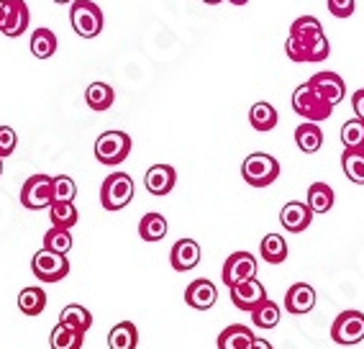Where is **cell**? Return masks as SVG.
I'll return each instance as SVG.
<instances>
[{"instance_id": "cell-1", "label": "cell", "mask_w": 364, "mask_h": 349, "mask_svg": "<svg viewBox=\"0 0 364 349\" xmlns=\"http://www.w3.org/2000/svg\"><path fill=\"white\" fill-rule=\"evenodd\" d=\"M241 177L244 182H249L252 188H267L280 177V162L274 160L272 155L264 152H254L244 160L241 165Z\"/></svg>"}, {"instance_id": "cell-2", "label": "cell", "mask_w": 364, "mask_h": 349, "mask_svg": "<svg viewBox=\"0 0 364 349\" xmlns=\"http://www.w3.org/2000/svg\"><path fill=\"white\" fill-rule=\"evenodd\" d=\"M70 24L77 36L82 39H95L103 31V11L92 0H75L70 8Z\"/></svg>"}, {"instance_id": "cell-3", "label": "cell", "mask_w": 364, "mask_h": 349, "mask_svg": "<svg viewBox=\"0 0 364 349\" xmlns=\"http://www.w3.org/2000/svg\"><path fill=\"white\" fill-rule=\"evenodd\" d=\"M134 201V180L126 172L108 174L100 185V206L105 211H121Z\"/></svg>"}, {"instance_id": "cell-4", "label": "cell", "mask_w": 364, "mask_h": 349, "mask_svg": "<svg viewBox=\"0 0 364 349\" xmlns=\"http://www.w3.org/2000/svg\"><path fill=\"white\" fill-rule=\"evenodd\" d=\"M293 110L300 118L318 123V121H326V118H331L333 105L326 103L323 98L313 90L308 83H303V85H298L295 93H293Z\"/></svg>"}, {"instance_id": "cell-5", "label": "cell", "mask_w": 364, "mask_h": 349, "mask_svg": "<svg viewBox=\"0 0 364 349\" xmlns=\"http://www.w3.org/2000/svg\"><path fill=\"white\" fill-rule=\"evenodd\" d=\"M131 155V136L126 131H105L95 142V160L100 165H121Z\"/></svg>"}, {"instance_id": "cell-6", "label": "cell", "mask_w": 364, "mask_h": 349, "mask_svg": "<svg viewBox=\"0 0 364 349\" xmlns=\"http://www.w3.org/2000/svg\"><path fill=\"white\" fill-rule=\"evenodd\" d=\"M31 272L41 283H59V280H65L67 275H70L67 254L52 252V249H44V246H41L31 259Z\"/></svg>"}, {"instance_id": "cell-7", "label": "cell", "mask_w": 364, "mask_h": 349, "mask_svg": "<svg viewBox=\"0 0 364 349\" xmlns=\"http://www.w3.org/2000/svg\"><path fill=\"white\" fill-rule=\"evenodd\" d=\"M28 14L26 0H0V33L8 36V39H16V36H23L28 28Z\"/></svg>"}, {"instance_id": "cell-8", "label": "cell", "mask_w": 364, "mask_h": 349, "mask_svg": "<svg viewBox=\"0 0 364 349\" xmlns=\"http://www.w3.org/2000/svg\"><path fill=\"white\" fill-rule=\"evenodd\" d=\"M331 339L336 344H359L364 339V313L362 311H341L331 326Z\"/></svg>"}, {"instance_id": "cell-9", "label": "cell", "mask_w": 364, "mask_h": 349, "mask_svg": "<svg viewBox=\"0 0 364 349\" xmlns=\"http://www.w3.org/2000/svg\"><path fill=\"white\" fill-rule=\"evenodd\" d=\"M21 203L28 211H41V208L52 206V177L49 174H33V177H28L23 182V188H21Z\"/></svg>"}, {"instance_id": "cell-10", "label": "cell", "mask_w": 364, "mask_h": 349, "mask_svg": "<svg viewBox=\"0 0 364 349\" xmlns=\"http://www.w3.org/2000/svg\"><path fill=\"white\" fill-rule=\"evenodd\" d=\"M223 285H236L241 280H249V278H257V257L249 252H234L231 257L223 262Z\"/></svg>"}, {"instance_id": "cell-11", "label": "cell", "mask_w": 364, "mask_h": 349, "mask_svg": "<svg viewBox=\"0 0 364 349\" xmlns=\"http://www.w3.org/2000/svg\"><path fill=\"white\" fill-rule=\"evenodd\" d=\"M228 291H231V303H234L239 311H249V313H252L262 301H267L264 285H262L257 278L241 280V283L231 285Z\"/></svg>"}, {"instance_id": "cell-12", "label": "cell", "mask_w": 364, "mask_h": 349, "mask_svg": "<svg viewBox=\"0 0 364 349\" xmlns=\"http://www.w3.org/2000/svg\"><path fill=\"white\" fill-rule=\"evenodd\" d=\"M308 85L323 98L326 103H331V105H338L346 95V85L336 72H316V75L308 80Z\"/></svg>"}, {"instance_id": "cell-13", "label": "cell", "mask_w": 364, "mask_h": 349, "mask_svg": "<svg viewBox=\"0 0 364 349\" xmlns=\"http://www.w3.org/2000/svg\"><path fill=\"white\" fill-rule=\"evenodd\" d=\"M316 308V291L308 283H295L285 293V311L293 316H306Z\"/></svg>"}, {"instance_id": "cell-14", "label": "cell", "mask_w": 364, "mask_h": 349, "mask_svg": "<svg viewBox=\"0 0 364 349\" xmlns=\"http://www.w3.org/2000/svg\"><path fill=\"white\" fill-rule=\"evenodd\" d=\"M218 301V288H215L210 280L200 278L193 280V283L185 288V303L196 311H210Z\"/></svg>"}, {"instance_id": "cell-15", "label": "cell", "mask_w": 364, "mask_h": 349, "mask_svg": "<svg viewBox=\"0 0 364 349\" xmlns=\"http://www.w3.org/2000/svg\"><path fill=\"white\" fill-rule=\"evenodd\" d=\"M200 244H198L196 239H180L175 241V246H172V252H169V262H172V267H175L177 272H190L196 270L198 265H200Z\"/></svg>"}, {"instance_id": "cell-16", "label": "cell", "mask_w": 364, "mask_h": 349, "mask_svg": "<svg viewBox=\"0 0 364 349\" xmlns=\"http://www.w3.org/2000/svg\"><path fill=\"white\" fill-rule=\"evenodd\" d=\"M175 182H177V172L172 165H154V167H149L146 174H144V185H146V190H149L151 195H156V198L172 193Z\"/></svg>"}, {"instance_id": "cell-17", "label": "cell", "mask_w": 364, "mask_h": 349, "mask_svg": "<svg viewBox=\"0 0 364 349\" xmlns=\"http://www.w3.org/2000/svg\"><path fill=\"white\" fill-rule=\"evenodd\" d=\"M313 221V211L308 208V203L303 201H290L282 206L280 211V224L285 226V231L290 234H303Z\"/></svg>"}, {"instance_id": "cell-18", "label": "cell", "mask_w": 364, "mask_h": 349, "mask_svg": "<svg viewBox=\"0 0 364 349\" xmlns=\"http://www.w3.org/2000/svg\"><path fill=\"white\" fill-rule=\"evenodd\" d=\"M295 144H298L300 152H306V155H316L321 147H323V131L316 121H306L300 123L298 129H295Z\"/></svg>"}, {"instance_id": "cell-19", "label": "cell", "mask_w": 364, "mask_h": 349, "mask_svg": "<svg viewBox=\"0 0 364 349\" xmlns=\"http://www.w3.org/2000/svg\"><path fill=\"white\" fill-rule=\"evenodd\" d=\"M280 116H277V110H274L272 103H267V100H259V103H254L252 110H249V123H252L254 131H259V134H267V131H272L277 126Z\"/></svg>"}, {"instance_id": "cell-20", "label": "cell", "mask_w": 364, "mask_h": 349, "mask_svg": "<svg viewBox=\"0 0 364 349\" xmlns=\"http://www.w3.org/2000/svg\"><path fill=\"white\" fill-rule=\"evenodd\" d=\"M254 342V331L244 323H234L226 326L218 336V349H249V344Z\"/></svg>"}, {"instance_id": "cell-21", "label": "cell", "mask_w": 364, "mask_h": 349, "mask_svg": "<svg viewBox=\"0 0 364 349\" xmlns=\"http://www.w3.org/2000/svg\"><path fill=\"white\" fill-rule=\"evenodd\" d=\"M116 100V93L108 83H90L87 85V90H85V103L90 105V110L95 113H103L108 110Z\"/></svg>"}, {"instance_id": "cell-22", "label": "cell", "mask_w": 364, "mask_h": 349, "mask_svg": "<svg viewBox=\"0 0 364 349\" xmlns=\"http://www.w3.org/2000/svg\"><path fill=\"white\" fill-rule=\"evenodd\" d=\"M82 342H85L82 331L72 329V326H67V323H62V321H59L52 329V334H49V347L52 349H82Z\"/></svg>"}, {"instance_id": "cell-23", "label": "cell", "mask_w": 364, "mask_h": 349, "mask_svg": "<svg viewBox=\"0 0 364 349\" xmlns=\"http://www.w3.org/2000/svg\"><path fill=\"white\" fill-rule=\"evenodd\" d=\"M308 208L316 214H328L333 208V188L331 185H326V182H313L311 188H308V198H306Z\"/></svg>"}, {"instance_id": "cell-24", "label": "cell", "mask_w": 364, "mask_h": 349, "mask_svg": "<svg viewBox=\"0 0 364 349\" xmlns=\"http://www.w3.org/2000/svg\"><path fill=\"white\" fill-rule=\"evenodd\" d=\"M139 344V331L131 321L116 323L108 334V347L111 349H136Z\"/></svg>"}, {"instance_id": "cell-25", "label": "cell", "mask_w": 364, "mask_h": 349, "mask_svg": "<svg viewBox=\"0 0 364 349\" xmlns=\"http://www.w3.org/2000/svg\"><path fill=\"white\" fill-rule=\"evenodd\" d=\"M139 236L144 241H162L167 236V219L162 214H146L139 221Z\"/></svg>"}, {"instance_id": "cell-26", "label": "cell", "mask_w": 364, "mask_h": 349, "mask_svg": "<svg viewBox=\"0 0 364 349\" xmlns=\"http://www.w3.org/2000/svg\"><path fill=\"white\" fill-rule=\"evenodd\" d=\"M18 308L26 316H39L41 311L46 308V293L41 291L39 285H28L18 293Z\"/></svg>"}, {"instance_id": "cell-27", "label": "cell", "mask_w": 364, "mask_h": 349, "mask_svg": "<svg viewBox=\"0 0 364 349\" xmlns=\"http://www.w3.org/2000/svg\"><path fill=\"white\" fill-rule=\"evenodd\" d=\"M57 33L52 31V28H36V31L31 33V54L36 59H49L54 57V52H57Z\"/></svg>"}, {"instance_id": "cell-28", "label": "cell", "mask_w": 364, "mask_h": 349, "mask_svg": "<svg viewBox=\"0 0 364 349\" xmlns=\"http://www.w3.org/2000/svg\"><path fill=\"white\" fill-rule=\"evenodd\" d=\"M259 252H262V257H264V262H269V265H280V262H285L287 259L285 236H280V234H267L259 244Z\"/></svg>"}, {"instance_id": "cell-29", "label": "cell", "mask_w": 364, "mask_h": 349, "mask_svg": "<svg viewBox=\"0 0 364 349\" xmlns=\"http://www.w3.org/2000/svg\"><path fill=\"white\" fill-rule=\"evenodd\" d=\"M59 321L67 323V326H72V329H77V331H87L92 326V313L85 306L80 303H70L62 308V313H59Z\"/></svg>"}, {"instance_id": "cell-30", "label": "cell", "mask_w": 364, "mask_h": 349, "mask_svg": "<svg viewBox=\"0 0 364 349\" xmlns=\"http://www.w3.org/2000/svg\"><path fill=\"white\" fill-rule=\"evenodd\" d=\"M341 170H344V174L351 182L364 185V149H344Z\"/></svg>"}, {"instance_id": "cell-31", "label": "cell", "mask_w": 364, "mask_h": 349, "mask_svg": "<svg viewBox=\"0 0 364 349\" xmlns=\"http://www.w3.org/2000/svg\"><path fill=\"white\" fill-rule=\"evenodd\" d=\"M280 318H282V311H280V306L274 303V301H262L257 308L252 311V321H254V326H259V329H274L277 323H280Z\"/></svg>"}, {"instance_id": "cell-32", "label": "cell", "mask_w": 364, "mask_h": 349, "mask_svg": "<svg viewBox=\"0 0 364 349\" xmlns=\"http://www.w3.org/2000/svg\"><path fill=\"white\" fill-rule=\"evenodd\" d=\"M49 221H52V226H59V229H72L75 224L80 221V214H77V206L75 201L70 203H59L54 201L49 206Z\"/></svg>"}, {"instance_id": "cell-33", "label": "cell", "mask_w": 364, "mask_h": 349, "mask_svg": "<svg viewBox=\"0 0 364 349\" xmlns=\"http://www.w3.org/2000/svg\"><path fill=\"white\" fill-rule=\"evenodd\" d=\"M344 149H364V118H351L341 126Z\"/></svg>"}, {"instance_id": "cell-34", "label": "cell", "mask_w": 364, "mask_h": 349, "mask_svg": "<svg viewBox=\"0 0 364 349\" xmlns=\"http://www.w3.org/2000/svg\"><path fill=\"white\" fill-rule=\"evenodd\" d=\"M44 249H52V252L67 254L72 249V234L70 229H59L52 226L44 234Z\"/></svg>"}, {"instance_id": "cell-35", "label": "cell", "mask_w": 364, "mask_h": 349, "mask_svg": "<svg viewBox=\"0 0 364 349\" xmlns=\"http://www.w3.org/2000/svg\"><path fill=\"white\" fill-rule=\"evenodd\" d=\"M52 195L54 201L70 203L77 198V185H75L70 174H57V177H52Z\"/></svg>"}, {"instance_id": "cell-36", "label": "cell", "mask_w": 364, "mask_h": 349, "mask_svg": "<svg viewBox=\"0 0 364 349\" xmlns=\"http://www.w3.org/2000/svg\"><path fill=\"white\" fill-rule=\"evenodd\" d=\"M16 144H18V136L11 126H0V157L6 160L16 152Z\"/></svg>"}, {"instance_id": "cell-37", "label": "cell", "mask_w": 364, "mask_h": 349, "mask_svg": "<svg viewBox=\"0 0 364 349\" xmlns=\"http://www.w3.org/2000/svg\"><path fill=\"white\" fill-rule=\"evenodd\" d=\"M326 6H328V14L336 16V19H349L357 3L354 0H326Z\"/></svg>"}, {"instance_id": "cell-38", "label": "cell", "mask_w": 364, "mask_h": 349, "mask_svg": "<svg viewBox=\"0 0 364 349\" xmlns=\"http://www.w3.org/2000/svg\"><path fill=\"white\" fill-rule=\"evenodd\" d=\"M351 108H354L357 118H364V88H362V90L354 93V95H351Z\"/></svg>"}, {"instance_id": "cell-39", "label": "cell", "mask_w": 364, "mask_h": 349, "mask_svg": "<svg viewBox=\"0 0 364 349\" xmlns=\"http://www.w3.org/2000/svg\"><path fill=\"white\" fill-rule=\"evenodd\" d=\"M249 349H274V347L267 342V339H257V336H254V342L249 344Z\"/></svg>"}, {"instance_id": "cell-40", "label": "cell", "mask_w": 364, "mask_h": 349, "mask_svg": "<svg viewBox=\"0 0 364 349\" xmlns=\"http://www.w3.org/2000/svg\"><path fill=\"white\" fill-rule=\"evenodd\" d=\"M228 3H234V6H247L249 0H228Z\"/></svg>"}, {"instance_id": "cell-41", "label": "cell", "mask_w": 364, "mask_h": 349, "mask_svg": "<svg viewBox=\"0 0 364 349\" xmlns=\"http://www.w3.org/2000/svg\"><path fill=\"white\" fill-rule=\"evenodd\" d=\"M54 3H59V6H72L75 0H54Z\"/></svg>"}, {"instance_id": "cell-42", "label": "cell", "mask_w": 364, "mask_h": 349, "mask_svg": "<svg viewBox=\"0 0 364 349\" xmlns=\"http://www.w3.org/2000/svg\"><path fill=\"white\" fill-rule=\"evenodd\" d=\"M203 3H205V6H218L221 0H203Z\"/></svg>"}, {"instance_id": "cell-43", "label": "cell", "mask_w": 364, "mask_h": 349, "mask_svg": "<svg viewBox=\"0 0 364 349\" xmlns=\"http://www.w3.org/2000/svg\"><path fill=\"white\" fill-rule=\"evenodd\" d=\"M0 174H3V157H0Z\"/></svg>"}]
</instances>
